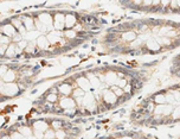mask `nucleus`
<instances>
[{
  "label": "nucleus",
  "instance_id": "f257e3e1",
  "mask_svg": "<svg viewBox=\"0 0 180 139\" xmlns=\"http://www.w3.org/2000/svg\"><path fill=\"white\" fill-rule=\"evenodd\" d=\"M19 92V87L17 86L15 83H5L2 82V87H1V93L5 95H10V96H13L15 94H18Z\"/></svg>",
  "mask_w": 180,
  "mask_h": 139
},
{
  "label": "nucleus",
  "instance_id": "f03ea898",
  "mask_svg": "<svg viewBox=\"0 0 180 139\" xmlns=\"http://www.w3.org/2000/svg\"><path fill=\"white\" fill-rule=\"evenodd\" d=\"M102 94H103V95H102V100H103L104 104H107V105H114V104H116L117 96L114 94V92L110 89V88L103 90Z\"/></svg>",
  "mask_w": 180,
  "mask_h": 139
},
{
  "label": "nucleus",
  "instance_id": "7ed1b4c3",
  "mask_svg": "<svg viewBox=\"0 0 180 139\" xmlns=\"http://www.w3.org/2000/svg\"><path fill=\"white\" fill-rule=\"evenodd\" d=\"M64 27H65V16L58 12L55 16V30L62 31Z\"/></svg>",
  "mask_w": 180,
  "mask_h": 139
},
{
  "label": "nucleus",
  "instance_id": "20e7f679",
  "mask_svg": "<svg viewBox=\"0 0 180 139\" xmlns=\"http://www.w3.org/2000/svg\"><path fill=\"white\" fill-rule=\"evenodd\" d=\"M59 106L65 111V109H73L76 107V101L69 96H64L59 101Z\"/></svg>",
  "mask_w": 180,
  "mask_h": 139
},
{
  "label": "nucleus",
  "instance_id": "39448f33",
  "mask_svg": "<svg viewBox=\"0 0 180 139\" xmlns=\"http://www.w3.org/2000/svg\"><path fill=\"white\" fill-rule=\"evenodd\" d=\"M117 80H119V76H117V73H115V72H108L104 75V83H107L110 87L116 85Z\"/></svg>",
  "mask_w": 180,
  "mask_h": 139
},
{
  "label": "nucleus",
  "instance_id": "423d86ee",
  "mask_svg": "<svg viewBox=\"0 0 180 139\" xmlns=\"http://www.w3.org/2000/svg\"><path fill=\"white\" fill-rule=\"evenodd\" d=\"M1 32H2V35H5L7 37L12 38L14 35L18 33V31H17V29L12 24H5V25H2V27H1Z\"/></svg>",
  "mask_w": 180,
  "mask_h": 139
},
{
  "label": "nucleus",
  "instance_id": "0eeeda50",
  "mask_svg": "<svg viewBox=\"0 0 180 139\" xmlns=\"http://www.w3.org/2000/svg\"><path fill=\"white\" fill-rule=\"evenodd\" d=\"M77 85H78V87H80L81 89H83L84 92L86 90H90L93 87H91V85H90V81L88 80V77H84V76H82V77H78L77 79Z\"/></svg>",
  "mask_w": 180,
  "mask_h": 139
},
{
  "label": "nucleus",
  "instance_id": "6e6552de",
  "mask_svg": "<svg viewBox=\"0 0 180 139\" xmlns=\"http://www.w3.org/2000/svg\"><path fill=\"white\" fill-rule=\"evenodd\" d=\"M36 45H37L38 49L46 50V49H49V46H50V42H49L46 36H40L39 38L36 40Z\"/></svg>",
  "mask_w": 180,
  "mask_h": 139
},
{
  "label": "nucleus",
  "instance_id": "1a4fd4ad",
  "mask_svg": "<svg viewBox=\"0 0 180 139\" xmlns=\"http://www.w3.org/2000/svg\"><path fill=\"white\" fill-rule=\"evenodd\" d=\"M145 45H146V48L149 50V51H154V53L159 51L161 49V46L159 45V43L155 40V38H154V39L151 38V39L146 40V44H145Z\"/></svg>",
  "mask_w": 180,
  "mask_h": 139
},
{
  "label": "nucleus",
  "instance_id": "9d476101",
  "mask_svg": "<svg viewBox=\"0 0 180 139\" xmlns=\"http://www.w3.org/2000/svg\"><path fill=\"white\" fill-rule=\"evenodd\" d=\"M38 20H39L40 23L43 24V25H45V26H47V25H52V17H51V14L49 13H40L39 16H38Z\"/></svg>",
  "mask_w": 180,
  "mask_h": 139
},
{
  "label": "nucleus",
  "instance_id": "9b49d317",
  "mask_svg": "<svg viewBox=\"0 0 180 139\" xmlns=\"http://www.w3.org/2000/svg\"><path fill=\"white\" fill-rule=\"evenodd\" d=\"M58 92L60 94H63L64 96H69L70 94H72L73 92V88L71 85H69V83H63V85H60L58 87Z\"/></svg>",
  "mask_w": 180,
  "mask_h": 139
},
{
  "label": "nucleus",
  "instance_id": "f8f14e48",
  "mask_svg": "<svg viewBox=\"0 0 180 139\" xmlns=\"http://www.w3.org/2000/svg\"><path fill=\"white\" fill-rule=\"evenodd\" d=\"M60 35L62 33L59 31H57V30H52V31H50V32L47 33V39L50 42V44H55V43H57L58 40L60 39Z\"/></svg>",
  "mask_w": 180,
  "mask_h": 139
},
{
  "label": "nucleus",
  "instance_id": "ddd939ff",
  "mask_svg": "<svg viewBox=\"0 0 180 139\" xmlns=\"http://www.w3.org/2000/svg\"><path fill=\"white\" fill-rule=\"evenodd\" d=\"M23 24H24L25 29L27 30V32L36 30V19H33V18H29V17L24 18L23 19Z\"/></svg>",
  "mask_w": 180,
  "mask_h": 139
},
{
  "label": "nucleus",
  "instance_id": "4468645a",
  "mask_svg": "<svg viewBox=\"0 0 180 139\" xmlns=\"http://www.w3.org/2000/svg\"><path fill=\"white\" fill-rule=\"evenodd\" d=\"M76 21H77V18L73 14H67L65 16V27H67V30L73 29L76 25Z\"/></svg>",
  "mask_w": 180,
  "mask_h": 139
},
{
  "label": "nucleus",
  "instance_id": "2eb2a0df",
  "mask_svg": "<svg viewBox=\"0 0 180 139\" xmlns=\"http://www.w3.org/2000/svg\"><path fill=\"white\" fill-rule=\"evenodd\" d=\"M18 132L24 137V138H29V137H33V130L29 126H20L18 128Z\"/></svg>",
  "mask_w": 180,
  "mask_h": 139
},
{
  "label": "nucleus",
  "instance_id": "dca6fc26",
  "mask_svg": "<svg viewBox=\"0 0 180 139\" xmlns=\"http://www.w3.org/2000/svg\"><path fill=\"white\" fill-rule=\"evenodd\" d=\"M15 73H14L12 69H8V72H7L1 79H2V81L4 82H6V83H13V81L15 80Z\"/></svg>",
  "mask_w": 180,
  "mask_h": 139
},
{
  "label": "nucleus",
  "instance_id": "f3484780",
  "mask_svg": "<svg viewBox=\"0 0 180 139\" xmlns=\"http://www.w3.org/2000/svg\"><path fill=\"white\" fill-rule=\"evenodd\" d=\"M33 130L45 133L49 130V125H47V123H44V121H36L33 123Z\"/></svg>",
  "mask_w": 180,
  "mask_h": 139
},
{
  "label": "nucleus",
  "instance_id": "a211bd4d",
  "mask_svg": "<svg viewBox=\"0 0 180 139\" xmlns=\"http://www.w3.org/2000/svg\"><path fill=\"white\" fill-rule=\"evenodd\" d=\"M121 36H122L121 38L125 40V42H134V40L138 38L136 37V33L134 32V31H126V32L122 33Z\"/></svg>",
  "mask_w": 180,
  "mask_h": 139
},
{
  "label": "nucleus",
  "instance_id": "6ab92c4d",
  "mask_svg": "<svg viewBox=\"0 0 180 139\" xmlns=\"http://www.w3.org/2000/svg\"><path fill=\"white\" fill-rule=\"evenodd\" d=\"M96 100H95V96H94V94H91V93H86V95L83 96V106L84 107H88L89 105H91V104H94Z\"/></svg>",
  "mask_w": 180,
  "mask_h": 139
},
{
  "label": "nucleus",
  "instance_id": "aec40b11",
  "mask_svg": "<svg viewBox=\"0 0 180 139\" xmlns=\"http://www.w3.org/2000/svg\"><path fill=\"white\" fill-rule=\"evenodd\" d=\"M17 50H18V45L12 43V44L8 45V49H7L5 56H7V57H14L17 55Z\"/></svg>",
  "mask_w": 180,
  "mask_h": 139
},
{
  "label": "nucleus",
  "instance_id": "412c9836",
  "mask_svg": "<svg viewBox=\"0 0 180 139\" xmlns=\"http://www.w3.org/2000/svg\"><path fill=\"white\" fill-rule=\"evenodd\" d=\"M154 104H156V105H164V104H166V98H165V94H155L154 95V98L152 99Z\"/></svg>",
  "mask_w": 180,
  "mask_h": 139
},
{
  "label": "nucleus",
  "instance_id": "4be33fe9",
  "mask_svg": "<svg viewBox=\"0 0 180 139\" xmlns=\"http://www.w3.org/2000/svg\"><path fill=\"white\" fill-rule=\"evenodd\" d=\"M143 108H145V111L148 114H152V113H154V109H155V104H154L153 101H149L148 104L143 105Z\"/></svg>",
  "mask_w": 180,
  "mask_h": 139
},
{
  "label": "nucleus",
  "instance_id": "5701e85b",
  "mask_svg": "<svg viewBox=\"0 0 180 139\" xmlns=\"http://www.w3.org/2000/svg\"><path fill=\"white\" fill-rule=\"evenodd\" d=\"M72 95L75 99H77V98H83L84 95H86V92L83 90V89H81L80 87H77V88H75L72 92Z\"/></svg>",
  "mask_w": 180,
  "mask_h": 139
},
{
  "label": "nucleus",
  "instance_id": "b1692460",
  "mask_svg": "<svg viewBox=\"0 0 180 139\" xmlns=\"http://www.w3.org/2000/svg\"><path fill=\"white\" fill-rule=\"evenodd\" d=\"M64 36L67 37L68 39H72V38H76L77 32H76L73 29H70V30H65V31H64Z\"/></svg>",
  "mask_w": 180,
  "mask_h": 139
},
{
  "label": "nucleus",
  "instance_id": "393cba45",
  "mask_svg": "<svg viewBox=\"0 0 180 139\" xmlns=\"http://www.w3.org/2000/svg\"><path fill=\"white\" fill-rule=\"evenodd\" d=\"M171 118L172 120H179L180 119V106H175V108L173 109V112L171 114Z\"/></svg>",
  "mask_w": 180,
  "mask_h": 139
},
{
  "label": "nucleus",
  "instance_id": "a878e982",
  "mask_svg": "<svg viewBox=\"0 0 180 139\" xmlns=\"http://www.w3.org/2000/svg\"><path fill=\"white\" fill-rule=\"evenodd\" d=\"M0 44H1V45H10V44H12V38L7 37L5 35H2V36L0 37Z\"/></svg>",
  "mask_w": 180,
  "mask_h": 139
},
{
  "label": "nucleus",
  "instance_id": "bb28decb",
  "mask_svg": "<svg viewBox=\"0 0 180 139\" xmlns=\"http://www.w3.org/2000/svg\"><path fill=\"white\" fill-rule=\"evenodd\" d=\"M110 89L114 92V94L117 96V98H120V96H122V95H125V92H123V89H121V88H119L117 86H112L110 87Z\"/></svg>",
  "mask_w": 180,
  "mask_h": 139
},
{
  "label": "nucleus",
  "instance_id": "cd10ccee",
  "mask_svg": "<svg viewBox=\"0 0 180 139\" xmlns=\"http://www.w3.org/2000/svg\"><path fill=\"white\" fill-rule=\"evenodd\" d=\"M44 138H46V139L56 138V131H54V130H47L46 132L44 133Z\"/></svg>",
  "mask_w": 180,
  "mask_h": 139
},
{
  "label": "nucleus",
  "instance_id": "c85d7f7f",
  "mask_svg": "<svg viewBox=\"0 0 180 139\" xmlns=\"http://www.w3.org/2000/svg\"><path fill=\"white\" fill-rule=\"evenodd\" d=\"M56 138L65 139L67 138V131H64V130H57V131H56Z\"/></svg>",
  "mask_w": 180,
  "mask_h": 139
},
{
  "label": "nucleus",
  "instance_id": "c756f323",
  "mask_svg": "<svg viewBox=\"0 0 180 139\" xmlns=\"http://www.w3.org/2000/svg\"><path fill=\"white\" fill-rule=\"evenodd\" d=\"M47 101H49V102H51V104H52V102H56V101H57V99H58V94H57V93H51V94H47Z\"/></svg>",
  "mask_w": 180,
  "mask_h": 139
},
{
  "label": "nucleus",
  "instance_id": "7c9ffc66",
  "mask_svg": "<svg viewBox=\"0 0 180 139\" xmlns=\"http://www.w3.org/2000/svg\"><path fill=\"white\" fill-rule=\"evenodd\" d=\"M127 85H128V82H127L126 79H119L115 86H117L119 88H121V89H125V87H126Z\"/></svg>",
  "mask_w": 180,
  "mask_h": 139
},
{
  "label": "nucleus",
  "instance_id": "2f4dec72",
  "mask_svg": "<svg viewBox=\"0 0 180 139\" xmlns=\"http://www.w3.org/2000/svg\"><path fill=\"white\" fill-rule=\"evenodd\" d=\"M142 44H143V40L141 39L140 37H138L134 42H132L130 46H132V48H140V46H142Z\"/></svg>",
  "mask_w": 180,
  "mask_h": 139
},
{
  "label": "nucleus",
  "instance_id": "473e14b6",
  "mask_svg": "<svg viewBox=\"0 0 180 139\" xmlns=\"http://www.w3.org/2000/svg\"><path fill=\"white\" fill-rule=\"evenodd\" d=\"M37 49V45H36V43H29V45H27V48L25 49V51L29 53H33L34 50Z\"/></svg>",
  "mask_w": 180,
  "mask_h": 139
},
{
  "label": "nucleus",
  "instance_id": "72a5a7b5",
  "mask_svg": "<svg viewBox=\"0 0 180 139\" xmlns=\"http://www.w3.org/2000/svg\"><path fill=\"white\" fill-rule=\"evenodd\" d=\"M86 109L89 111V112H96V111H97V102L95 101L94 104H91V105H89L88 107H86Z\"/></svg>",
  "mask_w": 180,
  "mask_h": 139
},
{
  "label": "nucleus",
  "instance_id": "f704fd0d",
  "mask_svg": "<svg viewBox=\"0 0 180 139\" xmlns=\"http://www.w3.org/2000/svg\"><path fill=\"white\" fill-rule=\"evenodd\" d=\"M1 139H12V138H11V136H10V134H7V136H2V138Z\"/></svg>",
  "mask_w": 180,
  "mask_h": 139
},
{
  "label": "nucleus",
  "instance_id": "c9c22d12",
  "mask_svg": "<svg viewBox=\"0 0 180 139\" xmlns=\"http://www.w3.org/2000/svg\"><path fill=\"white\" fill-rule=\"evenodd\" d=\"M122 139H133L132 137H128V136H126V137H123Z\"/></svg>",
  "mask_w": 180,
  "mask_h": 139
},
{
  "label": "nucleus",
  "instance_id": "e433bc0d",
  "mask_svg": "<svg viewBox=\"0 0 180 139\" xmlns=\"http://www.w3.org/2000/svg\"><path fill=\"white\" fill-rule=\"evenodd\" d=\"M177 5H178V8H180V1H178V2H177Z\"/></svg>",
  "mask_w": 180,
  "mask_h": 139
}]
</instances>
